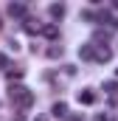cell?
<instances>
[{
	"label": "cell",
	"mask_w": 118,
	"mask_h": 121,
	"mask_svg": "<svg viewBox=\"0 0 118 121\" xmlns=\"http://www.w3.org/2000/svg\"><path fill=\"white\" fill-rule=\"evenodd\" d=\"M67 121H84L82 116H67Z\"/></svg>",
	"instance_id": "14"
},
{
	"label": "cell",
	"mask_w": 118,
	"mask_h": 121,
	"mask_svg": "<svg viewBox=\"0 0 118 121\" xmlns=\"http://www.w3.org/2000/svg\"><path fill=\"white\" fill-rule=\"evenodd\" d=\"M104 90L110 93V96H115L118 93V82H104Z\"/></svg>",
	"instance_id": "12"
},
{
	"label": "cell",
	"mask_w": 118,
	"mask_h": 121,
	"mask_svg": "<svg viewBox=\"0 0 118 121\" xmlns=\"http://www.w3.org/2000/svg\"><path fill=\"white\" fill-rule=\"evenodd\" d=\"M96 101V93L93 90H82L79 93V104H93Z\"/></svg>",
	"instance_id": "8"
},
{
	"label": "cell",
	"mask_w": 118,
	"mask_h": 121,
	"mask_svg": "<svg viewBox=\"0 0 118 121\" xmlns=\"http://www.w3.org/2000/svg\"><path fill=\"white\" fill-rule=\"evenodd\" d=\"M6 76L11 79V85H14V79H23V68H8L6 70Z\"/></svg>",
	"instance_id": "11"
},
{
	"label": "cell",
	"mask_w": 118,
	"mask_h": 121,
	"mask_svg": "<svg viewBox=\"0 0 118 121\" xmlns=\"http://www.w3.org/2000/svg\"><path fill=\"white\" fill-rule=\"evenodd\" d=\"M48 11H51V17L62 20V17H65V11H67V6H65V3H54V6H51Z\"/></svg>",
	"instance_id": "7"
},
{
	"label": "cell",
	"mask_w": 118,
	"mask_h": 121,
	"mask_svg": "<svg viewBox=\"0 0 118 121\" xmlns=\"http://www.w3.org/2000/svg\"><path fill=\"white\" fill-rule=\"evenodd\" d=\"M96 121H113L110 116H96Z\"/></svg>",
	"instance_id": "13"
},
{
	"label": "cell",
	"mask_w": 118,
	"mask_h": 121,
	"mask_svg": "<svg viewBox=\"0 0 118 121\" xmlns=\"http://www.w3.org/2000/svg\"><path fill=\"white\" fill-rule=\"evenodd\" d=\"M23 28L28 31V34H39V31H42V26H39L37 20H31V17H25V20H23Z\"/></svg>",
	"instance_id": "5"
},
{
	"label": "cell",
	"mask_w": 118,
	"mask_h": 121,
	"mask_svg": "<svg viewBox=\"0 0 118 121\" xmlns=\"http://www.w3.org/2000/svg\"><path fill=\"white\" fill-rule=\"evenodd\" d=\"M0 26H3V23H0Z\"/></svg>",
	"instance_id": "19"
},
{
	"label": "cell",
	"mask_w": 118,
	"mask_h": 121,
	"mask_svg": "<svg viewBox=\"0 0 118 121\" xmlns=\"http://www.w3.org/2000/svg\"><path fill=\"white\" fill-rule=\"evenodd\" d=\"M0 65H8V59H6V54H0Z\"/></svg>",
	"instance_id": "15"
},
{
	"label": "cell",
	"mask_w": 118,
	"mask_h": 121,
	"mask_svg": "<svg viewBox=\"0 0 118 121\" xmlns=\"http://www.w3.org/2000/svg\"><path fill=\"white\" fill-rule=\"evenodd\" d=\"M110 59H113V51L107 45H98L96 48V62H110Z\"/></svg>",
	"instance_id": "3"
},
{
	"label": "cell",
	"mask_w": 118,
	"mask_h": 121,
	"mask_svg": "<svg viewBox=\"0 0 118 121\" xmlns=\"http://www.w3.org/2000/svg\"><path fill=\"white\" fill-rule=\"evenodd\" d=\"M39 34H42V37H48V39H56V37H59V26H56V23H48V26H42Z\"/></svg>",
	"instance_id": "4"
},
{
	"label": "cell",
	"mask_w": 118,
	"mask_h": 121,
	"mask_svg": "<svg viewBox=\"0 0 118 121\" xmlns=\"http://www.w3.org/2000/svg\"><path fill=\"white\" fill-rule=\"evenodd\" d=\"M113 9H115V11H118V0H115V3H113Z\"/></svg>",
	"instance_id": "17"
},
{
	"label": "cell",
	"mask_w": 118,
	"mask_h": 121,
	"mask_svg": "<svg viewBox=\"0 0 118 121\" xmlns=\"http://www.w3.org/2000/svg\"><path fill=\"white\" fill-rule=\"evenodd\" d=\"M8 101H11L17 110H28L31 104H34V93H31L25 85H20V82H17V85H11V87H8Z\"/></svg>",
	"instance_id": "1"
},
{
	"label": "cell",
	"mask_w": 118,
	"mask_h": 121,
	"mask_svg": "<svg viewBox=\"0 0 118 121\" xmlns=\"http://www.w3.org/2000/svg\"><path fill=\"white\" fill-rule=\"evenodd\" d=\"M45 54H48V59H59V56H62L65 51H62V45H51V48H48Z\"/></svg>",
	"instance_id": "10"
},
{
	"label": "cell",
	"mask_w": 118,
	"mask_h": 121,
	"mask_svg": "<svg viewBox=\"0 0 118 121\" xmlns=\"http://www.w3.org/2000/svg\"><path fill=\"white\" fill-rule=\"evenodd\" d=\"M11 121H23V118H11Z\"/></svg>",
	"instance_id": "18"
},
{
	"label": "cell",
	"mask_w": 118,
	"mask_h": 121,
	"mask_svg": "<svg viewBox=\"0 0 118 121\" xmlns=\"http://www.w3.org/2000/svg\"><path fill=\"white\" fill-rule=\"evenodd\" d=\"M79 56L82 59H96V45H79Z\"/></svg>",
	"instance_id": "6"
},
{
	"label": "cell",
	"mask_w": 118,
	"mask_h": 121,
	"mask_svg": "<svg viewBox=\"0 0 118 121\" xmlns=\"http://www.w3.org/2000/svg\"><path fill=\"white\" fill-rule=\"evenodd\" d=\"M25 11H28V9H25L23 3H8V14H11V17H20V20H25Z\"/></svg>",
	"instance_id": "2"
},
{
	"label": "cell",
	"mask_w": 118,
	"mask_h": 121,
	"mask_svg": "<svg viewBox=\"0 0 118 121\" xmlns=\"http://www.w3.org/2000/svg\"><path fill=\"white\" fill-rule=\"evenodd\" d=\"M34 121H48V118H45V116H37V118H34Z\"/></svg>",
	"instance_id": "16"
},
{
	"label": "cell",
	"mask_w": 118,
	"mask_h": 121,
	"mask_svg": "<svg viewBox=\"0 0 118 121\" xmlns=\"http://www.w3.org/2000/svg\"><path fill=\"white\" fill-rule=\"evenodd\" d=\"M54 116H56V118H65V116H67V104H65V101H56V104H54Z\"/></svg>",
	"instance_id": "9"
}]
</instances>
